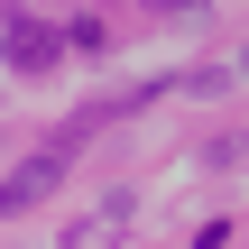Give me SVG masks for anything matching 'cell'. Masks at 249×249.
Here are the masks:
<instances>
[{
    "instance_id": "1",
    "label": "cell",
    "mask_w": 249,
    "mask_h": 249,
    "mask_svg": "<svg viewBox=\"0 0 249 249\" xmlns=\"http://www.w3.org/2000/svg\"><path fill=\"white\" fill-rule=\"evenodd\" d=\"M55 185H65V148H46V157H28V166H18V176L0 185V213H28V203H46Z\"/></svg>"
},
{
    "instance_id": "2",
    "label": "cell",
    "mask_w": 249,
    "mask_h": 249,
    "mask_svg": "<svg viewBox=\"0 0 249 249\" xmlns=\"http://www.w3.org/2000/svg\"><path fill=\"white\" fill-rule=\"evenodd\" d=\"M0 55H9L18 74H46V65H55V37H46L37 18H9V37H0Z\"/></svg>"
},
{
    "instance_id": "3",
    "label": "cell",
    "mask_w": 249,
    "mask_h": 249,
    "mask_svg": "<svg viewBox=\"0 0 249 249\" xmlns=\"http://www.w3.org/2000/svg\"><path fill=\"white\" fill-rule=\"evenodd\" d=\"M157 9H194V0H157Z\"/></svg>"
},
{
    "instance_id": "4",
    "label": "cell",
    "mask_w": 249,
    "mask_h": 249,
    "mask_svg": "<svg viewBox=\"0 0 249 249\" xmlns=\"http://www.w3.org/2000/svg\"><path fill=\"white\" fill-rule=\"evenodd\" d=\"M240 65H249V55H240Z\"/></svg>"
}]
</instances>
